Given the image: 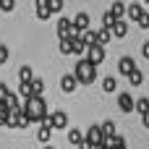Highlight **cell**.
<instances>
[{"mask_svg": "<svg viewBox=\"0 0 149 149\" xmlns=\"http://www.w3.org/2000/svg\"><path fill=\"white\" fill-rule=\"evenodd\" d=\"M128 81H131V86H141V84H144V73H141V71L136 68V71H134V73L128 76Z\"/></svg>", "mask_w": 149, "mask_h": 149, "instance_id": "obj_21", "label": "cell"}, {"mask_svg": "<svg viewBox=\"0 0 149 149\" xmlns=\"http://www.w3.org/2000/svg\"><path fill=\"white\" fill-rule=\"evenodd\" d=\"M68 141H71L73 147H79V144L84 141V131H79V128H71V131H68Z\"/></svg>", "mask_w": 149, "mask_h": 149, "instance_id": "obj_19", "label": "cell"}, {"mask_svg": "<svg viewBox=\"0 0 149 149\" xmlns=\"http://www.w3.org/2000/svg\"><path fill=\"white\" fill-rule=\"evenodd\" d=\"M136 113H139V118L149 113V100L147 97H139V100H136Z\"/></svg>", "mask_w": 149, "mask_h": 149, "instance_id": "obj_20", "label": "cell"}, {"mask_svg": "<svg viewBox=\"0 0 149 149\" xmlns=\"http://www.w3.org/2000/svg\"><path fill=\"white\" fill-rule=\"evenodd\" d=\"M45 123H47L52 131H58V128H65V126H68V115H65L63 110H58V113H50V115L45 118Z\"/></svg>", "mask_w": 149, "mask_h": 149, "instance_id": "obj_5", "label": "cell"}, {"mask_svg": "<svg viewBox=\"0 0 149 149\" xmlns=\"http://www.w3.org/2000/svg\"><path fill=\"white\" fill-rule=\"evenodd\" d=\"M79 149H94V144H92V141H86V139H84V141H81V144H79Z\"/></svg>", "mask_w": 149, "mask_h": 149, "instance_id": "obj_34", "label": "cell"}, {"mask_svg": "<svg viewBox=\"0 0 149 149\" xmlns=\"http://www.w3.org/2000/svg\"><path fill=\"white\" fill-rule=\"evenodd\" d=\"M81 39H84V42H86V47H89V45H94V42H97V31L86 29V31H81Z\"/></svg>", "mask_w": 149, "mask_h": 149, "instance_id": "obj_22", "label": "cell"}, {"mask_svg": "<svg viewBox=\"0 0 149 149\" xmlns=\"http://www.w3.org/2000/svg\"><path fill=\"white\" fill-rule=\"evenodd\" d=\"M139 26H141V29H149V10L141 16V18H139Z\"/></svg>", "mask_w": 149, "mask_h": 149, "instance_id": "obj_33", "label": "cell"}, {"mask_svg": "<svg viewBox=\"0 0 149 149\" xmlns=\"http://www.w3.org/2000/svg\"><path fill=\"white\" fill-rule=\"evenodd\" d=\"M73 29H76V31H86V29H89V13H84V10L76 13V16H73Z\"/></svg>", "mask_w": 149, "mask_h": 149, "instance_id": "obj_12", "label": "cell"}, {"mask_svg": "<svg viewBox=\"0 0 149 149\" xmlns=\"http://www.w3.org/2000/svg\"><path fill=\"white\" fill-rule=\"evenodd\" d=\"M24 113L29 115V120H31V123H45V118L50 115V113H47V102H45V97H42V94L29 97V100L24 102Z\"/></svg>", "mask_w": 149, "mask_h": 149, "instance_id": "obj_1", "label": "cell"}, {"mask_svg": "<svg viewBox=\"0 0 149 149\" xmlns=\"http://www.w3.org/2000/svg\"><path fill=\"white\" fill-rule=\"evenodd\" d=\"M102 134H105V139H107V136H115V123H113V120H105V123H102Z\"/></svg>", "mask_w": 149, "mask_h": 149, "instance_id": "obj_27", "label": "cell"}, {"mask_svg": "<svg viewBox=\"0 0 149 149\" xmlns=\"http://www.w3.org/2000/svg\"><path fill=\"white\" fill-rule=\"evenodd\" d=\"M52 16V10H50V5H42V8H37V18L39 21H47Z\"/></svg>", "mask_w": 149, "mask_h": 149, "instance_id": "obj_24", "label": "cell"}, {"mask_svg": "<svg viewBox=\"0 0 149 149\" xmlns=\"http://www.w3.org/2000/svg\"><path fill=\"white\" fill-rule=\"evenodd\" d=\"M118 107H120V113H134L136 110V100L128 92H120L118 94Z\"/></svg>", "mask_w": 149, "mask_h": 149, "instance_id": "obj_8", "label": "cell"}, {"mask_svg": "<svg viewBox=\"0 0 149 149\" xmlns=\"http://www.w3.org/2000/svg\"><path fill=\"white\" fill-rule=\"evenodd\" d=\"M94 149H110V147H107V144L102 141V144H94Z\"/></svg>", "mask_w": 149, "mask_h": 149, "instance_id": "obj_38", "label": "cell"}, {"mask_svg": "<svg viewBox=\"0 0 149 149\" xmlns=\"http://www.w3.org/2000/svg\"><path fill=\"white\" fill-rule=\"evenodd\" d=\"M134 71H136V60H134L131 55H123V58L118 60V73H120V76H131Z\"/></svg>", "mask_w": 149, "mask_h": 149, "instance_id": "obj_7", "label": "cell"}, {"mask_svg": "<svg viewBox=\"0 0 149 149\" xmlns=\"http://www.w3.org/2000/svg\"><path fill=\"white\" fill-rule=\"evenodd\" d=\"M8 58H10V50H8L5 45H0V65H3V63H8Z\"/></svg>", "mask_w": 149, "mask_h": 149, "instance_id": "obj_31", "label": "cell"}, {"mask_svg": "<svg viewBox=\"0 0 149 149\" xmlns=\"http://www.w3.org/2000/svg\"><path fill=\"white\" fill-rule=\"evenodd\" d=\"M45 149H55V147H50V144H45Z\"/></svg>", "mask_w": 149, "mask_h": 149, "instance_id": "obj_39", "label": "cell"}, {"mask_svg": "<svg viewBox=\"0 0 149 149\" xmlns=\"http://www.w3.org/2000/svg\"><path fill=\"white\" fill-rule=\"evenodd\" d=\"M110 39H113V29H107V26L97 29V42H100V45H107Z\"/></svg>", "mask_w": 149, "mask_h": 149, "instance_id": "obj_17", "label": "cell"}, {"mask_svg": "<svg viewBox=\"0 0 149 149\" xmlns=\"http://www.w3.org/2000/svg\"><path fill=\"white\" fill-rule=\"evenodd\" d=\"M31 126V120H29V115L24 113V110H10V123H8V128H29Z\"/></svg>", "mask_w": 149, "mask_h": 149, "instance_id": "obj_4", "label": "cell"}, {"mask_svg": "<svg viewBox=\"0 0 149 149\" xmlns=\"http://www.w3.org/2000/svg\"><path fill=\"white\" fill-rule=\"evenodd\" d=\"M31 92H34V97H37V94H42V92H45V81L34 76V81H31Z\"/></svg>", "mask_w": 149, "mask_h": 149, "instance_id": "obj_25", "label": "cell"}, {"mask_svg": "<svg viewBox=\"0 0 149 149\" xmlns=\"http://www.w3.org/2000/svg\"><path fill=\"white\" fill-rule=\"evenodd\" d=\"M144 13H147V10H144V5L134 0V3L128 5V10H126V18H128V21H136V24H139V18H141Z\"/></svg>", "mask_w": 149, "mask_h": 149, "instance_id": "obj_10", "label": "cell"}, {"mask_svg": "<svg viewBox=\"0 0 149 149\" xmlns=\"http://www.w3.org/2000/svg\"><path fill=\"white\" fill-rule=\"evenodd\" d=\"M141 55L149 60V42H144V47H141Z\"/></svg>", "mask_w": 149, "mask_h": 149, "instance_id": "obj_35", "label": "cell"}, {"mask_svg": "<svg viewBox=\"0 0 149 149\" xmlns=\"http://www.w3.org/2000/svg\"><path fill=\"white\" fill-rule=\"evenodd\" d=\"M128 34V24H126V18H118L115 24H113V37L115 39H123Z\"/></svg>", "mask_w": 149, "mask_h": 149, "instance_id": "obj_13", "label": "cell"}, {"mask_svg": "<svg viewBox=\"0 0 149 149\" xmlns=\"http://www.w3.org/2000/svg\"><path fill=\"white\" fill-rule=\"evenodd\" d=\"M76 86H79V79H76V73H65V76L60 79V89H63L65 94L76 92Z\"/></svg>", "mask_w": 149, "mask_h": 149, "instance_id": "obj_11", "label": "cell"}, {"mask_svg": "<svg viewBox=\"0 0 149 149\" xmlns=\"http://www.w3.org/2000/svg\"><path fill=\"white\" fill-rule=\"evenodd\" d=\"M55 34L60 37V39H65V37H71V34H81V31H76L73 29V18H58V26H55Z\"/></svg>", "mask_w": 149, "mask_h": 149, "instance_id": "obj_3", "label": "cell"}, {"mask_svg": "<svg viewBox=\"0 0 149 149\" xmlns=\"http://www.w3.org/2000/svg\"><path fill=\"white\" fill-rule=\"evenodd\" d=\"M13 8H16V0H0V10L3 13H13Z\"/></svg>", "mask_w": 149, "mask_h": 149, "instance_id": "obj_28", "label": "cell"}, {"mask_svg": "<svg viewBox=\"0 0 149 149\" xmlns=\"http://www.w3.org/2000/svg\"><path fill=\"white\" fill-rule=\"evenodd\" d=\"M86 58H89L94 65H100V63L105 60V45H100V42L89 45V47H86Z\"/></svg>", "mask_w": 149, "mask_h": 149, "instance_id": "obj_6", "label": "cell"}, {"mask_svg": "<svg viewBox=\"0 0 149 149\" xmlns=\"http://www.w3.org/2000/svg\"><path fill=\"white\" fill-rule=\"evenodd\" d=\"M115 21H118V18H115V16L110 13V10H107V13L102 16V26H107V29H113V24H115Z\"/></svg>", "mask_w": 149, "mask_h": 149, "instance_id": "obj_29", "label": "cell"}, {"mask_svg": "<svg viewBox=\"0 0 149 149\" xmlns=\"http://www.w3.org/2000/svg\"><path fill=\"white\" fill-rule=\"evenodd\" d=\"M34 5H37V8H42V5H50V0H34Z\"/></svg>", "mask_w": 149, "mask_h": 149, "instance_id": "obj_37", "label": "cell"}, {"mask_svg": "<svg viewBox=\"0 0 149 149\" xmlns=\"http://www.w3.org/2000/svg\"><path fill=\"white\" fill-rule=\"evenodd\" d=\"M18 79H21V84L34 81V71H31V65H21V68H18Z\"/></svg>", "mask_w": 149, "mask_h": 149, "instance_id": "obj_15", "label": "cell"}, {"mask_svg": "<svg viewBox=\"0 0 149 149\" xmlns=\"http://www.w3.org/2000/svg\"><path fill=\"white\" fill-rule=\"evenodd\" d=\"M10 94H13V92H10L5 84H0V100H3V102H8V97H10Z\"/></svg>", "mask_w": 149, "mask_h": 149, "instance_id": "obj_32", "label": "cell"}, {"mask_svg": "<svg viewBox=\"0 0 149 149\" xmlns=\"http://www.w3.org/2000/svg\"><path fill=\"white\" fill-rule=\"evenodd\" d=\"M76 79H79V84H94V79H97V65L89 60V58H81V60H76Z\"/></svg>", "mask_w": 149, "mask_h": 149, "instance_id": "obj_2", "label": "cell"}, {"mask_svg": "<svg viewBox=\"0 0 149 149\" xmlns=\"http://www.w3.org/2000/svg\"><path fill=\"white\" fill-rule=\"evenodd\" d=\"M18 94H21L24 100H29V97H34V92H31V81H29V84H21V86H18Z\"/></svg>", "mask_w": 149, "mask_h": 149, "instance_id": "obj_26", "label": "cell"}, {"mask_svg": "<svg viewBox=\"0 0 149 149\" xmlns=\"http://www.w3.org/2000/svg\"><path fill=\"white\" fill-rule=\"evenodd\" d=\"M115 89H118V79H115V76H105V81H102V92L113 94Z\"/></svg>", "mask_w": 149, "mask_h": 149, "instance_id": "obj_18", "label": "cell"}, {"mask_svg": "<svg viewBox=\"0 0 149 149\" xmlns=\"http://www.w3.org/2000/svg\"><path fill=\"white\" fill-rule=\"evenodd\" d=\"M84 139H86V141H92V144H102V141H105L102 126H89V128H86V134H84Z\"/></svg>", "mask_w": 149, "mask_h": 149, "instance_id": "obj_9", "label": "cell"}, {"mask_svg": "<svg viewBox=\"0 0 149 149\" xmlns=\"http://www.w3.org/2000/svg\"><path fill=\"white\" fill-rule=\"evenodd\" d=\"M60 52H63V55H73V45H71V37L60 39Z\"/></svg>", "mask_w": 149, "mask_h": 149, "instance_id": "obj_23", "label": "cell"}, {"mask_svg": "<svg viewBox=\"0 0 149 149\" xmlns=\"http://www.w3.org/2000/svg\"><path fill=\"white\" fill-rule=\"evenodd\" d=\"M63 5H65L63 0H50V10H52V13H60V10H63Z\"/></svg>", "mask_w": 149, "mask_h": 149, "instance_id": "obj_30", "label": "cell"}, {"mask_svg": "<svg viewBox=\"0 0 149 149\" xmlns=\"http://www.w3.org/2000/svg\"><path fill=\"white\" fill-rule=\"evenodd\" d=\"M126 10H128V5H126L123 0H115V3L110 5V13H113L115 18H126Z\"/></svg>", "mask_w": 149, "mask_h": 149, "instance_id": "obj_14", "label": "cell"}, {"mask_svg": "<svg viewBox=\"0 0 149 149\" xmlns=\"http://www.w3.org/2000/svg\"><path fill=\"white\" fill-rule=\"evenodd\" d=\"M50 136H52V128H50L47 123H42V126H39V131H37V141L47 144V141H50Z\"/></svg>", "mask_w": 149, "mask_h": 149, "instance_id": "obj_16", "label": "cell"}, {"mask_svg": "<svg viewBox=\"0 0 149 149\" xmlns=\"http://www.w3.org/2000/svg\"><path fill=\"white\" fill-rule=\"evenodd\" d=\"M141 126H144V128H149V113H147V115H141Z\"/></svg>", "mask_w": 149, "mask_h": 149, "instance_id": "obj_36", "label": "cell"}]
</instances>
